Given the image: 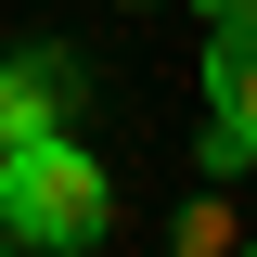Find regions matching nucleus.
<instances>
[{
    "mask_svg": "<svg viewBox=\"0 0 257 257\" xmlns=\"http://www.w3.org/2000/svg\"><path fill=\"white\" fill-rule=\"evenodd\" d=\"M103 219H116V180H103L64 128H39V142L0 155V231H13V244L77 257V244H103Z\"/></svg>",
    "mask_w": 257,
    "mask_h": 257,
    "instance_id": "1",
    "label": "nucleus"
},
{
    "mask_svg": "<svg viewBox=\"0 0 257 257\" xmlns=\"http://www.w3.org/2000/svg\"><path fill=\"white\" fill-rule=\"evenodd\" d=\"M64 116H77V64L64 52H13L0 64V155L39 142V128H64Z\"/></svg>",
    "mask_w": 257,
    "mask_h": 257,
    "instance_id": "2",
    "label": "nucleus"
},
{
    "mask_svg": "<svg viewBox=\"0 0 257 257\" xmlns=\"http://www.w3.org/2000/svg\"><path fill=\"white\" fill-rule=\"evenodd\" d=\"M206 128H244L257 142V13L206 39Z\"/></svg>",
    "mask_w": 257,
    "mask_h": 257,
    "instance_id": "3",
    "label": "nucleus"
},
{
    "mask_svg": "<svg viewBox=\"0 0 257 257\" xmlns=\"http://www.w3.org/2000/svg\"><path fill=\"white\" fill-rule=\"evenodd\" d=\"M206 13H219V26H244V13H257V0H206Z\"/></svg>",
    "mask_w": 257,
    "mask_h": 257,
    "instance_id": "4",
    "label": "nucleus"
},
{
    "mask_svg": "<svg viewBox=\"0 0 257 257\" xmlns=\"http://www.w3.org/2000/svg\"><path fill=\"white\" fill-rule=\"evenodd\" d=\"M0 257H13V231H0Z\"/></svg>",
    "mask_w": 257,
    "mask_h": 257,
    "instance_id": "5",
    "label": "nucleus"
},
{
    "mask_svg": "<svg viewBox=\"0 0 257 257\" xmlns=\"http://www.w3.org/2000/svg\"><path fill=\"white\" fill-rule=\"evenodd\" d=\"M244 257H257V244H244Z\"/></svg>",
    "mask_w": 257,
    "mask_h": 257,
    "instance_id": "6",
    "label": "nucleus"
}]
</instances>
